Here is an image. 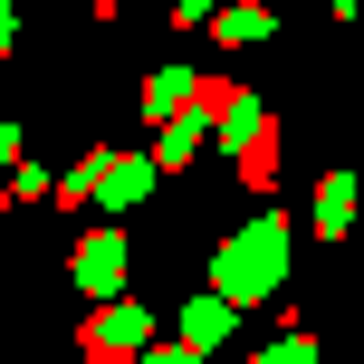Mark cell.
<instances>
[{
	"label": "cell",
	"mask_w": 364,
	"mask_h": 364,
	"mask_svg": "<svg viewBox=\"0 0 364 364\" xmlns=\"http://www.w3.org/2000/svg\"><path fill=\"white\" fill-rule=\"evenodd\" d=\"M154 173H164V164H144V154H87L77 182H58V192H68V201H106V211H125V201L154 192Z\"/></svg>",
	"instance_id": "2"
},
{
	"label": "cell",
	"mask_w": 364,
	"mask_h": 364,
	"mask_svg": "<svg viewBox=\"0 0 364 364\" xmlns=\"http://www.w3.org/2000/svg\"><path fill=\"white\" fill-rule=\"evenodd\" d=\"M10 29H19V19H10V10H0V48H10Z\"/></svg>",
	"instance_id": "10"
},
{
	"label": "cell",
	"mask_w": 364,
	"mask_h": 364,
	"mask_svg": "<svg viewBox=\"0 0 364 364\" xmlns=\"http://www.w3.org/2000/svg\"><path fill=\"white\" fill-rule=\"evenodd\" d=\"M154 364H201V346H164V355H154Z\"/></svg>",
	"instance_id": "9"
},
{
	"label": "cell",
	"mask_w": 364,
	"mask_h": 364,
	"mask_svg": "<svg viewBox=\"0 0 364 364\" xmlns=\"http://www.w3.org/2000/svg\"><path fill=\"white\" fill-rule=\"evenodd\" d=\"M77 288H87V297H115V288H125V240H115V230L77 240Z\"/></svg>",
	"instance_id": "4"
},
{
	"label": "cell",
	"mask_w": 364,
	"mask_h": 364,
	"mask_svg": "<svg viewBox=\"0 0 364 364\" xmlns=\"http://www.w3.org/2000/svg\"><path fill=\"white\" fill-rule=\"evenodd\" d=\"M192 87H201V77H182V68H154V87H144V115H182V106H192Z\"/></svg>",
	"instance_id": "6"
},
{
	"label": "cell",
	"mask_w": 364,
	"mask_h": 364,
	"mask_svg": "<svg viewBox=\"0 0 364 364\" xmlns=\"http://www.w3.org/2000/svg\"><path fill=\"white\" fill-rule=\"evenodd\" d=\"M182 326H192V346H220V336H230V297H201Z\"/></svg>",
	"instance_id": "7"
},
{
	"label": "cell",
	"mask_w": 364,
	"mask_h": 364,
	"mask_svg": "<svg viewBox=\"0 0 364 364\" xmlns=\"http://www.w3.org/2000/svg\"><path fill=\"white\" fill-rule=\"evenodd\" d=\"M346 220H355V173H326V182H316V230H346Z\"/></svg>",
	"instance_id": "5"
},
{
	"label": "cell",
	"mask_w": 364,
	"mask_h": 364,
	"mask_svg": "<svg viewBox=\"0 0 364 364\" xmlns=\"http://www.w3.org/2000/svg\"><path fill=\"white\" fill-rule=\"evenodd\" d=\"M278 278H288V220H278V211H259L250 230H240L230 250H220V269H211V288H220V297H230V307H240V297H259V288H278Z\"/></svg>",
	"instance_id": "1"
},
{
	"label": "cell",
	"mask_w": 364,
	"mask_h": 364,
	"mask_svg": "<svg viewBox=\"0 0 364 364\" xmlns=\"http://www.w3.org/2000/svg\"><path fill=\"white\" fill-rule=\"evenodd\" d=\"M144 336H154V316L115 297V307L87 316V364H134V346H144Z\"/></svg>",
	"instance_id": "3"
},
{
	"label": "cell",
	"mask_w": 364,
	"mask_h": 364,
	"mask_svg": "<svg viewBox=\"0 0 364 364\" xmlns=\"http://www.w3.org/2000/svg\"><path fill=\"white\" fill-rule=\"evenodd\" d=\"M192 144H201V125H192V115H182V125L164 134V144H154V164H164V173H182V164H192Z\"/></svg>",
	"instance_id": "8"
}]
</instances>
